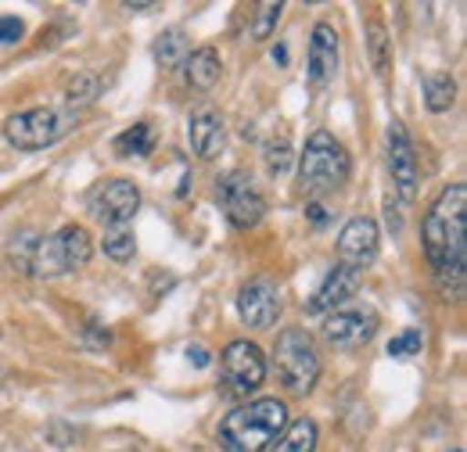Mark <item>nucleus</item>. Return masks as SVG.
Segmentation results:
<instances>
[{"mask_svg":"<svg viewBox=\"0 0 467 452\" xmlns=\"http://www.w3.org/2000/svg\"><path fill=\"white\" fill-rule=\"evenodd\" d=\"M424 255L442 281L464 283L467 259V190L464 183L446 187L424 216Z\"/></svg>","mask_w":467,"mask_h":452,"instance_id":"nucleus-1","label":"nucleus"},{"mask_svg":"<svg viewBox=\"0 0 467 452\" xmlns=\"http://www.w3.org/2000/svg\"><path fill=\"white\" fill-rule=\"evenodd\" d=\"M288 427V406L281 398H255L231 409L220 420V449L223 452H266Z\"/></svg>","mask_w":467,"mask_h":452,"instance_id":"nucleus-2","label":"nucleus"},{"mask_svg":"<svg viewBox=\"0 0 467 452\" xmlns=\"http://www.w3.org/2000/svg\"><path fill=\"white\" fill-rule=\"evenodd\" d=\"M346 180H349V151L327 129H317L306 140V151L298 159V183H302V190L309 198H324V194H335Z\"/></svg>","mask_w":467,"mask_h":452,"instance_id":"nucleus-3","label":"nucleus"},{"mask_svg":"<svg viewBox=\"0 0 467 452\" xmlns=\"http://www.w3.org/2000/svg\"><path fill=\"white\" fill-rule=\"evenodd\" d=\"M90 255H94V237L87 233V226L68 223L61 226L58 233L33 244L26 273L29 277H65L72 270H83L90 262Z\"/></svg>","mask_w":467,"mask_h":452,"instance_id":"nucleus-4","label":"nucleus"},{"mask_svg":"<svg viewBox=\"0 0 467 452\" xmlns=\"http://www.w3.org/2000/svg\"><path fill=\"white\" fill-rule=\"evenodd\" d=\"M274 366H277V381L292 396H309L317 377H320V352H317L313 338L302 327H288V331L277 334Z\"/></svg>","mask_w":467,"mask_h":452,"instance_id":"nucleus-5","label":"nucleus"},{"mask_svg":"<svg viewBox=\"0 0 467 452\" xmlns=\"http://www.w3.org/2000/svg\"><path fill=\"white\" fill-rule=\"evenodd\" d=\"M79 115L76 108H29L22 115H11L4 122V137L18 148V151H40V148H51L65 140L72 129H76Z\"/></svg>","mask_w":467,"mask_h":452,"instance_id":"nucleus-6","label":"nucleus"},{"mask_svg":"<svg viewBox=\"0 0 467 452\" xmlns=\"http://www.w3.org/2000/svg\"><path fill=\"white\" fill-rule=\"evenodd\" d=\"M216 198H220V205H223V216H227L237 230H248V226H255L266 216V201H263V194L252 187V180H248L244 172H227V176L220 180V187H216Z\"/></svg>","mask_w":467,"mask_h":452,"instance_id":"nucleus-7","label":"nucleus"},{"mask_svg":"<svg viewBox=\"0 0 467 452\" xmlns=\"http://www.w3.org/2000/svg\"><path fill=\"white\" fill-rule=\"evenodd\" d=\"M223 381L234 396H252L266 381V355L252 341H231L223 352Z\"/></svg>","mask_w":467,"mask_h":452,"instance_id":"nucleus-8","label":"nucleus"},{"mask_svg":"<svg viewBox=\"0 0 467 452\" xmlns=\"http://www.w3.org/2000/svg\"><path fill=\"white\" fill-rule=\"evenodd\" d=\"M281 291H277V283L266 281V277H255V281H248L241 287V294H237V313H241V320L252 327V331H266V327H274L277 320H281Z\"/></svg>","mask_w":467,"mask_h":452,"instance_id":"nucleus-9","label":"nucleus"},{"mask_svg":"<svg viewBox=\"0 0 467 452\" xmlns=\"http://www.w3.org/2000/svg\"><path fill=\"white\" fill-rule=\"evenodd\" d=\"M140 209V190L130 180H109L90 194V212L105 226H130Z\"/></svg>","mask_w":467,"mask_h":452,"instance_id":"nucleus-10","label":"nucleus"},{"mask_svg":"<svg viewBox=\"0 0 467 452\" xmlns=\"http://www.w3.org/2000/svg\"><path fill=\"white\" fill-rule=\"evenodd\" d=\"M324 341L331 348H359L374 338L378 331V313L374 309H335L327 320H324Z\"/></svg>","mask_w":467,"mask_h":452,"instance_id":"nucleus-11","label":"nucleus"},{"mask_svg":"<svg viewBox=\"0 0 467 452\" xmlns=\"http://www.w3.org/2000/svg\"><path fill=\"white\" fill-rule=\"evenodd\" d=\"M389 172H392L400 198L413 201L417 198V155H413V144H410L403 122L389 126Z\"/></svg>","mask_w":467,"mask_h":452,"instance_id":"nucleus-12","label":"nucleus"},{"mask_svg":"<svg viewBox=\"0 0 467 452\" xmlns=\"http://www.w3.org/2000/svg\"><path fill=\"white\" fill-rule=\"evenodd\" d=\"M338 255H342V266L349 270H363L374 262L378 255V226L367 216H356L346 223V230L338 233Z\"/></svg>","mask_w":467,"mask_h":452,"instance_id":"nucleus-13","label":"nucleus"},{"mask_svg":"<svg viewBox=\"0 0 467 452\" xmlns=\"http://www.w3.org/2000/svg\"><path fill=\"white\" fill-rule=\"evenodd\" d=\"M338 72V33L320 22L313 26V36H309V83L313 87H327Z\"/></svg>","mask_w":467,"mask_h":452,"instance_id":"nucleus-14","label":"nucleus"},{"mask_svg":"<svg viewBox=\"0 0 467 452\" xmlns=\"http://www.w3.org/2000/svg\"><path fill=\"white\" fill-rule=\"evenodd\" d=\"M356 291H359V270H349V266H335V270L324 277V283L313 291V298L306 302V313H313V316H324V313H331L335 305L349 302Z\"/></svg>","mask_w":467,"mask_h":452,"instance_id":"nucleus-15","label":"nucleus"},{"mask_svg":"<svg viewBox=\"0 0 467 452\" xmlns=\"http://www.w3.org/2000/svg\"><path fill=\"white\" fill-rule=\"evenodd\" d=\"M187 140H191V151H194L198 159H213V155L223 148V118L213 112V108L194 112L191 115Z\"/></svg>","mask_w":467,"mask_h":452,"instance_id":"nucleus-16","label":"nucleus"},{"mask_svg":"<svg viewBox=\"0 0 467 452\" xmlns=\"http://www.w3.org/2000/svg\"><path fill=\"white\" fill-rule=\"evenodd\" d=\"M223 76V61L213 47H202V51H191L183 57V83L194 87V90H213Z\"/></svg>","mask_w":467,"mask_h":452,"instance_id":"nucleus-17","label":"nucleus"},{"mask_svg":"<svg viewBox=\"0 0 467 452\" xmlns=\"http://www.w3.org/2000/svg\"><path fill=\"white\" fill-rule=\"evenodd\" d=\"M151 148H155V129L148 122H137L116 137V155L122 159H144V155H151Z\"/></svg>","mask_w":467,"mask_h":452,"instance_id":"nucleus-18","label":"nucleus"},{"mask_svg":"<svg viewBox=\"0 0 467 452\" xmlns=\"http://www.w3.org/2000/svg\"><path fill=\"white\" fill-rule=\"evenodd\" d=\"M274 452H317V424L313 420H295L281 431Z\"/></svg>","mask_w":467,"mask_h":452,"instance_id":"nucleus-19","label":"nucleus"},{"mask_svg":"<svg viewBox=\"0 0 467 452\" xmlns=\"http://www.w3.org/2000/svg\"><path fill=\"white\" fill-rule=\"evenodd\" d=\"M453 98H457V83L450 72H428L424 76V101L431 112H446L453 105Z\"/></svg>","mask_w":467,"mask_h":452,"instance_id":"nucleus-20","label":"nucleus"},{"mask_svg":"<svg viewBox=\"0 0 467 452\" xmlns=\"http://www.w3.org/2000/svg\"><path fill=\"white\" fill-rule=\"evenodd\" d=\"M105 255L116 259V262H130L133 252H137V241H133V230L130 226H105Z\"/></svg>","mask_w":467,"mask_h":452,"instance_id":"nucleus-21","label":"nucleus"},{"mask_svg":"<svg viewBox=\"0 0 467 452\" xmlns=\"http://www.w3.org/2000/svg\"><path fill=\"white\" fill-rule=\"evenodd\" d=\"M292 159H295L292 144H288L285 133L266 140V148H263V162H266V172H270V176H285V172L292 170Z\"/></svg>","mask_w":467,"mask_h":452,"instance_id":"nucleus-22","label":"nucleus"},{"mask_svg":"<svg viewBox=\"0 0 467 452\" xmlns=\"http://www.w3.org/2000/svg\"><path fill=\"white\" fill-rule=\"evenodd\" d=\"M155 57H159V65H166V68L183 65V57H187V36H183L180 29L162 33V36H159V44H155Z\"/></svg>","mask_w":467,"mask_h":452,"instance_id":"nucleus-23","label":"nucleus"},{"mask_svg":"<svg viewBox=\"0 0 467 452\" xmlns=\"http://www.w3.org/2000/svg\"><path fill=\"white\" fill-rule=\"evenodd\" d=\"M281 11H285V4H255L252 7V40H266L270 33H274V26L281 22Z\"/></svg>","mask_w":467,"mask_h":452,"instance_id":"nucleus-24","label":"nucleus"},{"mask_svg":"<svg viewBox=\"0 0 467 452\" xmlns=\"http://www.w3.org/2000/svg\"><path fill=\"white\" fill-rule=\"evenodd\" d=\"M94 98H98V79H94L90 72H83L79 79L68 83V108H76V105H90Z\"/></svg>","mask_w":467,"mask_h":452,"instance_id":"nucleus-25","label":"nucleus"},{"mask_svg":"<svg viewBox=\"0 0 467 452\" xmlns=\"http://www.w3.org/2000/svg\"><path fill=\"white\" fill-rule=\"evenodd\" d=\"M367 36H370V44H367V47H370V65H374L378 72H385V68H389V36H385V29L374 22Z\"/></svg>","mask_w":467,"mask_h":452,"instance_id":"nucleus-26","label":"nucleus"},{"mask_svg":"<svg viewBox=\"0 0 467 452\" xmlns=\"http://www.w3.org/2000/svg\"><path fill=\"white\" fill-rule=\"evenodd\" d=\"M420 344H424L420 331H403L400 338L389 341V355H392V359H410V355L420 352Z\"/></svg>","mask_w":467,"mask_h":452,"instance_id":"nucleus-27","label":"nucleus"},{"mask_svg":"<svg viewBox=\"0 0 467 452\" xmlns=\"http://www.w3.org/2000/svg\"><path fill=\"white\" fill-rule=\"evenodd\" d=\"M22 22L15 15H0V44H18L22 40Z\"/></svg>","mask_w":467,"mask_h":452,"instance_id":"nucleus-28","label":"nucleus"},{"mask_svg":"<svg viewBox=\"0 0 467 452\" xmlns=\"http://www.w3.org/2000/svg\"><path fill=\"white\" fill-rule=\"evenodd\" d=\"M324 216H327V212H324V205H317V201H313V205H309V220H313L317 226H324V223H327Z\"/></svg>","mask_w":467,"mask_h":452,"instance_id":"nucleus-29","label":"nucleus"},{"mask_svg":"<svg viewBox=\"0 0 467 452\" xmlns=\"http://www.w3.org/2000/svg\"><path fill=\"white\" fill-rule=\"evenodd\" d=\"M187 355L194 359V366H205V363H209V355H205L202 348H187Z\"/></svg>","mask_w":467,"mask_h":452,"instance_id":"nucleus-30","label":"nucleus"},{"mask_svg":"<svg viewBox=\"0 0 467 452\" xmlns=\"http://www.w3.org/2000/svg\"><path fill=\"white\" fill-rule=\"evenodd\" d=\"M274 61H281V65H285V61H288V51H285V47H281V44H277V47H274Z\"/></svg>","mask_w":467,"mask_h":452,"instance_id":"nucleus-31","label":"nucleus"}]
</instances>
